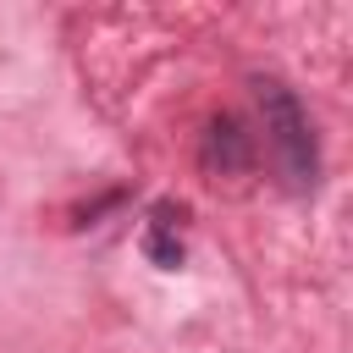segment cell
Wrapping results in <instances>:
<instances>
[{
    "label": "cell",
    "instance_id": "3957f363",
    "mask_svg": "<svg viewBox=\"0 0 353 353\" xmlns=\"http://www.w3.org/2000/svg\"><path fill=\"white\" fill-rule=\"evenodd\" d=\"M143 254H149L154 265H165V270H176V265H182V243H176L165 226H149V237H143Z\"/></svg>",
    "mask_w": 353,
    "mask_h": 353
},
{
    "label": "cell",
    "instance_id": "6da1fadb",
    "mask_svg": "<svg viewBox=\"0 0 353 353\" xmlns=\"http://www.w3.org/2000/svg\"><path fill=\"white\" fill-rule=\"evenodd\" d=\"M254 99H259V121H265V143L281 165V176L303 193L320 182V138L314 121L303 110V99L281 83V77H254Z\"/></svg>",
    "mask_w": 353,
    "mask_h": 353
},
{
    "label": "cell",
    "instance_id": "7a4b0ae2",
    "mask_svg": "<svg viewBox=\"0 0 353 353\" xmlns=\"http://www.w3.org/2000/svg\"><path fill=\"white\" fill-rule=\"evenodd\" d=\"M254 165V138L243 132L237 116H215L204 132V171L210 176H243Z\"/></svg>",
    "mask_w": 353,
    "mask_h": 353
}]
</instances>
